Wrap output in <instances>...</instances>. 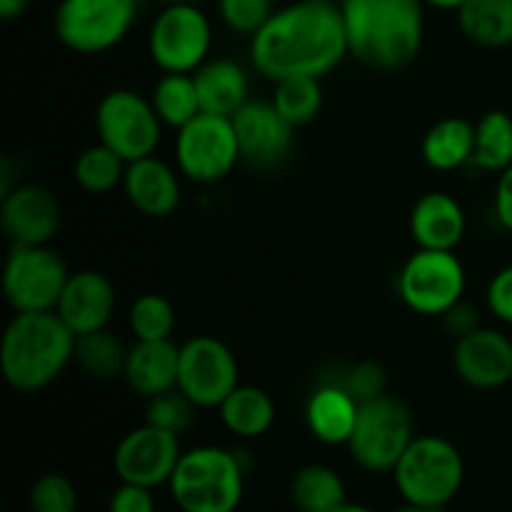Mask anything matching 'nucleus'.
Returning a JSON list of instances; mask_svg holds the SVG:
<instances>
[{
  "mask_svg": "<svg viewBox=\"0 0 512 512\" xmlns=\"http://www.w3.org/2000/svg\"><path fill=\"white\" fill-rule=\"evenodd\" d=\"M348 55L343 15L333 0H295L250 38V63L273 83L295 75L323 80Z\"/></svg>",
  "mask_w": 512,
  "mask_h": 512,
  "instance_id": "f257e3e1",
  "label": "nucleus"
},
{
  "mask_svg": "<svg viewBox=\"0 0 512 512\" xmlns=\"http://www.w3.org/2000/svg\"><path fill=\"white\" fill-rule=\"evenodd\" d=\"M348 53L370 70L408 68L423 50V0H338Z\"/></svg>",
  "mask_w": 512,
  "mask_h": 512,
  "instance_id": "f03ea898",
  "label": "nucleus"
},
{
  "mask_svg": "<svg viewBox=\"0 0 512 512\" xmlns=\"http://www.w3.org/2000/svg\"><path fill=\"white\" fill-rule=\"evenodd\" d=\"M78 335L55 310L15 313L0 343V373L18 393H40L75 360Z\"/></svg>",
  "mask_w": 512,
  "mask_h": 512,
  "instance_id": "7ed1b4c3",
  "label": "nucleus"
},
{
  "mask_svg": "<svg viewBox=\"0 0 512 512\" xmlns=\"http://www.w3.org/2000/svg\"><path fill=\"white\" fill-rule=\"evenodd\" d=\"M168 490L183 512H235L245 493L243 465L220 445L183 450Z\"/></svg>",
  "mask_w": 512,
  "mask_h": 512,
  "instance_id": "20e7f679",
  "label": "nucleus"
},
{
  "mask_svg": "<svg viewBox=\"0 0 512 512\" xmlns=\"http://www.w3.org/2000/svg\"><path fill=\"white\" fill-rule=\"evenodd\" d=\"M393 480L405 503L443 510L463 488L465 460L450 440L440 435H415L395 465Z\"/></svg>",
  "mask_w": 512,
  "mask_h": 512,
  "instance_id": "39448f33",
  "label": "nucleus"
},
{
  "mask_svg": "<svg viewBox=\"0 0 512 512\" xmlns=\"http://www.w3.org/2000/svg\"><path fill=\"white\" fill-rule=\"evenodd\" d=\"M415 440V423L408 403L393 393H383L360 403L358 423L348 440L355 465L368 473H393L395 465Z\"/></svg>",
  "mask_w": 512,
  "mask_h": 512,
  "instance_id": "423d86ee",
  "label": "nucleus"
},
{
  "mask_svg": "<svg viewBox=\"0 0 512 512\" xmlns=\"http://www.w3.org/2000/svg\"><path fill=\"white\" fill-rule=\"evenodd\" d=\"M468 275L455 250L418 248L398 273V295L405 308L425 318H443L463 300Z\"/></svg>",
  "mask_w": 512,
  "mask_h": 512,
  "instance_id": "0eeeda50",
  "label": "nucleus"
},
{
  "mask_svg": "<svg viewBox=\"0 0 512 512\" xmlns=\"http://www.w3.org/2000/svg\"><path fill=\"white\" fill-rule=\"evenodd\" d=\"M163 128V120L155 113L150 98H143L138 90H110L95 108L98 143L115 150L125 163L155 155L163 138Z\"/></svg>",
  "mask_w": 512,
  "mask_h": 512,
  "instance_id": "6e6552de",
  "label": "nucleus"
},
{
  "mask_svg": "<svg viewBox=\"0 0 512 512\" xmlns=\"http://www.w3.org/2000/svg\"><path fill=\"white\" fill-rule=\"evenodd\" d=\"M213 48V25L195 3H168L148 30V55L163 73L193 75Z\"/></svg>",
  "mask_w": 512,
  "mask_h": 512,
  "instance_id": "1a4fd4ad",
  "label": "nucleus"
},
{
  "mask_svg": "<svg viewBox=\"0 0 512 512\" xmlns=\"http://www.w3.org/2000/svg\"><path fill=\"white\" fill-rule=\"evenodd\" d=\"M70 270L50 245H13L3 268V295L15 313L58 308Z\"/></svg>",
  "mask_w": 512,
  "mask_h": 512,
  "instance_id": "9d476101",
  "label": "nucleus"
},
{
  "mask_svg": "<svg viewBox=\"0 0 512 512\" xmlns=\"http://www.w3.org/2000/svg\"><path fill=\"white\" fill-rule=\"evenodd\" d=\"M135 13V0H60L53 20L55 35L73 53L98 55L130 33Z\"/></svg>",
  "mask_w": 512,
  "mask_h": 512,
  "instance_id": "9b49d317",
  "label": "nucleus"
},
{
  "mask_svg": "<svg viewBox=\"0 0 512 512\" xmlns=\"http://www.w3.org/2000/svg\"><path fill=\"white\" fill-rule=\"evenodd\" d=\"M240 160L238 135L225 115L200 113L175 135V165L190 183H220Z\"/></svg>",
  "mask_w": 512,
  "mask_h": 512,
  "instance_id": "f8f14e48",
  "label": "nucleus"
},
{
  "mask_svg": "<svg viewBox=\"0 0 512 512\" xmlns=\"http://www.w3.org/2000/svg\"><path fill=\"white\" fill-rule=\"evenodd\" d=\"M240 385L233 350L213 335H195L180 345L178 390L198 410H218Z\"/></svg>",
  "mask_w": 512,
  "mask_h": 512,
  "instance_id": "ddd939ff",
  "label": "nucleus"
},
{
  "mask_svg": "<svg viewBox=\"0 0 512 512\" xmlns=\"http://www.w3.org/2000/svg\"><path fill=\"white\" fill-rule=\"evenodd\" d=\"M180 458V435L145 423L123 435L113 453V470L120 483L155 490L170 483Z\"/></svg>",
  "mask_w": 512,
  "mask_h": 512,
  "instance_id": "4468645a",
  "label": "nucleus"
},
{
  "mask_svg": "<svg viewBox=\"0 0 512 512\" xmlns=\"http://www.w3.org/2000/svg\"><path fill=\"white\" fill-rule=\"evenodd\" d=\"M60 225V200L43 185H13L0 200V228L13 245H48Z\"/></svg>",
  "mask_w": 512,
  "mask_h": 512,
  "instance_id": "2eb2a0df",
  "label": "nucleus"
},
{
  "mask_svg": "<svg viewBox=\"0 0 512 512\" xmlns=\"http://www.w3.org/2000/svg\"><path fill=\"white\" fill-rule=\"evenodd\" d=\"M230 120L238 135L240 158L253 168H273L290 155L295 128L270 100H248Z\"/></svg>",
  "mask_w": 512,
  "mask_h": 512,
  "instance_id": "dca6fc26",
  "label": "nucleus"
},
{
  "mask_svg": "<svg viewBox=\"0 0 512 512\" xmlns=\"http://www.w3.org/2000/svg\"><path fill=\"white\" fill-rule=\"evenodd\" d=\"M455 375L475 390H498L512 380V340L503 330L480 325L455 340Z\"/></svg>",
  "mask_w": 512,
  "mask_h": 512,
  "instance_id": "f3484780",
  "label": "nucleus"
},
{
  "mask_svg": "<svg viewBox=\"0 0 512 512\" xmlns=\"http://www.w3.org/2000/svg\"><path fill=\"white\" fill-rule=\"evenodd\" d=\"M115 288L108 275L100 270H78L70 273L55 313L75 335H88L108 328L115 313Z\"/></svg>",
  "mask_w": 512,
  "mask_h": 512,
  "instance_id": "a211bd4d",
  "label": "nucleus"
},
{
  "mask_svg": "<svg viewBox=\"0 0 512 512\" xmlns=\"http://www.w3.org/2000/svg\"><path fill=\"white\" fill-rule=\"evenodd\" d=\"M123 190L128 203L145 218H168L183 200L180 170L160 160L158 155L128 163Z\"/></svg>",
  "mask_w": 512,
  "mask_h": 512,
  "instance_id": "6ab92c4d",
  "label": "nucleus"
},
{
  "mask_svg": "<svg viewBox=\"0 0 512 512\" xmlns=\"http://www.w3.org/2000/svg\"><path fill=\"white\" fill-rule=\"evenodd\" d=\"M468 218L455 195L430 190L410 210V235L425 250H455L465 238Z\"/></svg>",
  "mask_w": 512,
  "mask_h": 512,
  "instance_id": "aec40b11",
  "label": "nucleus"
},
{
  "mask_svg": "<svg viewBox=\"0 0 512 512\" xmlns=\"http://www.w3.org/2000/svg\"><path fill=\"white\" fill-rule=\"evenodd\" d=\"M180 348L173 340H135L125 363V383L143 398L178 388Z\"/></svg>",
  "mask_w": 512,
  "mask_h": 512,
  "instance_id": "412c9836",
  "label": "nucleus"
},
{
  "mask_svg": "<svg viewBox=\"0 0 512 512\" xmlns=\"http://www.w3.org/2000/svg\"><path fill=\"white\" fill-rule=\"evenodd\" d=\"M360 403L338 383L318 385L305 403V425L323 445H348L358 423Z\"/></svg>",
  "mask_w": 512,
  "mask_h": 512,
  "instance_id": "4be33fe9",
  "label": "nucleus"
},
{
  "mask_svg": "<svg viewBox=\"0 0 512 512\" xmlns=\"http://www.w3.org/2000/svg\"><path fill=\"white\" fill-rule=\"evenodd\" d=\"M203 113L233 118L250 100L248 70L233 58H208L193 73Z\"/></svg>",
  "mask_w": 512,
  "mask_h": 512,
  "instance_id": "5701e85b",
  "label": "nucleus"
},
{
  "mask_svg": "<svg viewBox=\"0 0 512 512\" xmlns=\"http://www.w3.org/2000/svg\"><path fill=\"white\" fill-rule=\"evenodd\" d=\"M475 125L465 118H443L425 133L420 155L428 168L438 173H455L473 165Z\"/></svg>",
  "mask_w": 512,
  "mask_h": 512,
  "instance_id": "b1692460",
  "label": "nucleus"
},
{
  "mask_svg": "<svg viewBox=\"0 0 512 512\" xmlns=\"http://www.w3.org/2000/svg\"><path fill=\"white\" fill-rule=\"evenodd\" d=\"M225 430L240 440L263 438L275 423V403L258 385H238L218 408Z\"/></svg>",
  "mask_w": 512,
  "mask_h": 512,
  "instance_id": "393cba45",
  "label": "nucleus"
},
{
  "mask_svg": "<svg viewBox=\"0 0 512 512\" xmlns=\"http://www.w3.org/2000/svg\"><path fill=\"white\" fill-rule=\"evenodd\" d=\"M458 25L470 43L480 48L512 45V0H465Z\"/></svg>",
  "mask_w": 512,
  "mask_h": 512,
  "instance_id": "a878e982",
  "label": "nucleus"
},
{
  "mask_svg": "<svg viewBox=\"0 0 512 512\" xmlns=\"http://www.w3.org/2000/svg\"><path fill=\"white\" fill-rule=\"evenodd\" d=\"M290 498L300 512H335L348 503V490L333 468L313 463L293 475Z\"/></svg>",
  "mask_w": 512,
  "mask_h": 512,
  "instance_id": "bb28decb",
  "label": "nucleus"
},
{
  "mask_svg": "<svg viewBox=\"0 0 512 512\" xmlns=\"http://www.w3.org/2000/svg\"><path fill=\"white\" fill-rule=\"evenodd\" d=\"M150 103L165 128H173L175 133L203 113L198 85L188 73H163V78L153 85Z\"/></svg>",
  "mask_w": 512,
  "mask_h": 512,
  "instance_id": "cd10ccee",
  "label": "nucleus"
},
{
  "mask_svg": "<svg viewBox=\"0 0 512 512\" xmlns=\"http://www.w3.org/2000/svg\"><path fill=\"white\" fill-rule=\"evenodd\" d=\"M512 165V115L490 110L475 123L473 168L483 173H503Z\"/></svg>",
  "mask_w": 512,
  "mask_h": 512,
  "instance_id": "c85d7f7f",
  "label": "nucleus"
},
{
  "mask_svg": "<svg viewBox=\"0 0 512 512\" xmlns=\"http://www.w3.org/2000/svg\"><path fill=\"white\" fill-rule=\"evenodd\" d=\"M130 348L108 328L80 335L75 343V363L95 380H115L125 373Z\"/></svg>",
  "mask_w": 512,
  "mask_h": 512,
  "instance_id": "c756f323",
  "label": "nucleus"
},
{
  "mask_svg": "<svg viewBox=\"0 0 512 512\" xmlns=\"http://www.w3.org/2000/svg\"><path fill=\"white\" fill-rule=\"evenodd\" d=\"M270 103L293 128H303L313 123L323 110V85L320 78H308V75L283 78L275 83Z\"/></svg>",
  "mask_w": 512,
  "mask_h": 512,
  "instance_id": "7c9ffc66",
  "label": "nucleus"
},
{
  "mask_svg": "<svg viewBox=\"0 0 512 512\" xmlns=\"http://www.w3.org/2000/svg\"><path fill=\"white\" fill-rule=\"evenodd\" d=\"M128 163L108 145L95 143L78 155L73 165V178L85 193L105 195L123 185Z\"/></svg>",
  "mask_w": 512,
  "mask_h": 512,
  "instance_id": "2f4dec72",
  "label": "nucleus"
},
{
  "mask_svg": "<svg viewBox=\"0 0 512 512\" xmlns=\"http://www.w3.org/2000/svg\"><path fill=\"white\" fill-rule=\"evenodd\" d=\"M128 328L135 340H170L175 330V308L158 293H145L133 300Z\"/></svg>",
  "mask_w": 512,
  "mask_h": 512,
  "instance_id": "473e14b6",
  "label": "nucleus"
},
{
  "mask_svg": "<svg viewBox=\"0 0 512 512\" xmlns=\"http://www.w3.org/2000/svg\"><path fill=\"white\" fill-rule=\"evenodd\" d=\"M30 512H75L78 510V490L65 475H40L28 493Z\"/></svg>",
  "mask_w": 512,
  "mask_h": 512,
  "instance_id": "72a5a7b5",
  "label": "nucleus"
},
{
  "mask_svg": "<svg viewBox=\"0 0 512 512\" xmlns=\"http://www.w3.org/2000/svg\"><path fill=\"white\" fill-rule=\"evenodd\" d=\"M195 405L180 393L178 388L168 390L163 395H155L148 400V410H145V423L155 425V428L170 430V433H185L193 423Z\"/></svg>",
  "mask_w": 512,
  "mask_h": 512,
  "instance_id": "f704fd0d",
  "label": "nucleus"
},
{
  "mask_svg": "<svg viewBox=\"0 0 512 512\" xmlns=\"http://www.w3.org/2000/svg\"><path fill=\"white\" fill-rule=\"evenodd\" d=\"M218 13L225 28L253 38L275 13L273 0H218Z\"/></svg>",
  "mask_w": 512,
  "mask_h": 512,
  "instance_id": "c9c22d12",
  "label": "nucleus"
},
{
  "mask_svg": "<svg viewBox=\"0 0 512 512\" xmlns=\"http://www.w3.org/2000/svg\"><path fill=\"white\" fill-rule=\"evenodd\" d=\"M338 383L358 403H365V400H373L378 395L388 393V375H385V368L378 360H360V363L350 365Z\"/></svg>",
  "mask_w": 512,
  "mask_h": 512,
  "instance_id": "e433bc0d",
  "label": "nucleus"
},
{
  "mask_svg": "<svg viewBox=\"0 0 512 512\" xmlns=\"http://www.w3.org/2000/svg\"><path fill=\"white\" fill-rule=\"evenodd\" d=\"M485 305L495 320L512 325V263L500 268L490 278L488 290H485Z\"/></svg>",
  "mask_w": 512,
  "mask_h": 512,
  "instance_id": "4c0bfd02",
  "label": "nucleus"
},
{
  "mask_svg": "<svg viewBox=\"0 0 512 512\" xmlns=\"http://www.w3.org/2000/svg\"><path fill=\"white\" fill-rule=\"evenodd\" d=\"M108 512H155L153 490L143 485L120 483L110 495Z\"/></svg>",
  "mask_w": 512,
  "mask_h": 512,
  "instance_id": "58836bf2",
  "label": "nucleus"
},
{
  "mask_svg": "<svg viewBox=\"0 0 512 512\" xmlns=\"http://www.w3.org/2000/svg\"><path fill=\"white\" fill-rule=\"evenodd\" d=\"M443 320H445V328H448V333L455 335V340L480 328L478 308L470 303H465V300H460L455 308H450L448 313L443 315Z\"/></svg>",
  "mask_w": 512,
  "mask_h": 512,
  "instance_id": "ea45409f",
  "label": "nucleus"
},
{
  "mask_svg": "<svg viewBox=\"0 0 512 512\" xmlns=\"http://www.w3.org/2000/svg\"><path fill=\"white\" fill-rule=\"evenodd\" d=\"M493 210H495V218H498L500 228L512 233V165L498 175Z\"/></svg>",
  "mask_w": 512,
  "mask_h": 512,
  "instance_id": "a19ab883",
  "label": "nucleus"
},
{
  "mask_svg": "<svg viewBox=\"0 0 512 512\" xmlns=\"http://www.w3.org/2000/svg\"><path fill=\"white\" fill-rule=\"evenodd\" d=\"M30 0H0V18L15 20L28 10Z\"/></svg>",
  "mask_w": 512,
  "mask_h": 512,
  "instance_id": "79ce46f5",
  "label": "nucleus"
},
{
  "mask_svg": "<svg viewBox=\"0 0 512 512\" xmlns=\"http://www.w3.org/2000/svg\"><path fill=\"white\" fill-rule=\"evenodd\" d=\"M425 5H430V8H438V10H455L458 13L460 8H463L465 0H423Z\"/></svg>",
  "mask_w": 512,
  "mask_h": 512,
  "instance_id": "37998d69",
  "label": "nucleus"
},
{
  "mask_svg": "<svg viewBox=\"0 0 512 512\" xmlns=\"http://www.w3.org/2000/svg\"><path fill=\"white\" fill-rule=\"evenodd\" d=\"M395 512H443V510H438V508H423V505H410V503H405L403 508L395 510Z\"/></svg>",
  "mask_w": 512,
  "mask_h": 512,
  "instance_id": "c03bdc74",
  "label": "nucleus"
},
{
  "mask_svg": "<svg viewBox=\"0 0 512 512\" xmlns=\"http://www.w3.org/2000/svg\"><path fill=\"white\" fill-rule=\"evenodd\" d=\"M335 512H375V510L365 508V505H353V503H345L343 508H340V510H335Z\"/></svg>",
  "mask_w": 512,
  "mask_h": 512,
  "instance_id": "a18cd8bd",
  "label": "nucleus"
},
{
  "mask_svg": "<svg viewBox=\"0 0 512 512\" xmlns=\"http://www.w3.org/2000/svg\"><path fill=\"white\" fill-rule=\"evenodd\" d=\"M170 3H193V0H170Z\"/></svg>",
  "mask_w": 512,
  "mask_h": 512,
  "instance_id": "49530a36",
  "label": "nucleus"
},
{
  "mask_svg": "<svg viewBox=\"0 0 512 512\" xmlns=\"http://www.w3.org/2000/svg\"><path fill=\"white\" fill-rule=\"evenodd\" d=\"M58 3H60V0H58Z\"/></svg>",
  "mask_w": 512,
  "mask_h": 512,
  "instance_id": "de8ad7c7",
  "label": "nucleus"
}]
</instances>
